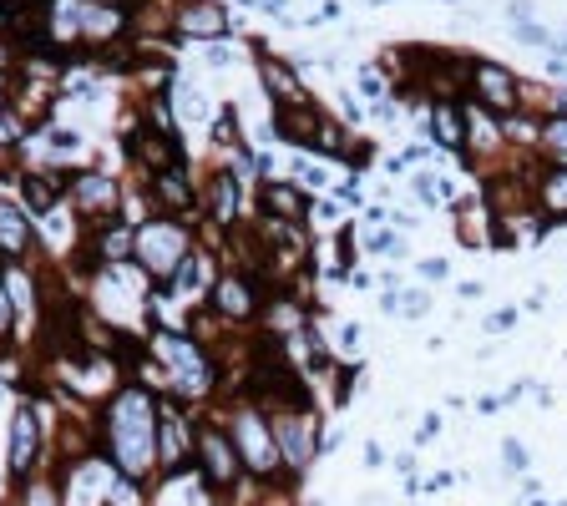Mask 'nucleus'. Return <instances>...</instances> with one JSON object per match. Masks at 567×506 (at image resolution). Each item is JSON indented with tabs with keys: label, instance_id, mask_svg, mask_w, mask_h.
Wrapping results in <instances>:
<instances>
[{
	"label": "nucleus",
	"instance_id": "32",
	"mask_svg": "<svg viewBox=\"0 0 567 506\" xmlns=\"http://www.w3.org/2000/svg\"><path fill=\"white\" fill-rule=\"evenodd\" d=\"M421 274H426V279H446V264H441V259H426Z\"/></svg>",
	"mask_w": 567,
	"mask_h": 506
},
{
	"label": "nucleus",
	"instance_id": "9",
	"mask_svg": "<svg viewBox=\"0 0 567 506\" xmlns=\"http://www.w3.org/2000/svg\"><path fill=\"white\" fill-rule=\"evenodd\" d=\"M228 26H233V16L218 0H183L178 6V31L193 41H218V36H228Z\"/></svg>",
	"mask_w": 567,
	"mask_h": 506
},
{
	"label": "nucleus",
	"instance_id": "7",
	"mask_svg": "<svg viewBox=\"0 0 567 506\" xmlns=\"http://www.w3.org/2000/svg\"><path fill=\"white\" fill-rule=\"evenodd\" d=\"M213 314L228 324H249L259 314V289L249 274H218L213 284Z\"/></svg>",
	"mask_w": 567,
	"mask_h": 506
},
{
	"label": "nucleus",
	"instance_id": "33",
	"mask_svg": "<svg viewBox=\"0 0 567 506\" xmlns=\"http://www.w3.org/2000/svg\"><path fill=\"white\" fill-rule=\"evenodd\" d=\"M512 319H517V314H512V309H507V314H492V319H486V329H507V324H512Z\"/></svg>",
	"mask_w": 567,
	"mask_h": 506
},
{
	"label": "nucleus",
	"instance_id": "25",
	"mask_svg": "<svg viewBox=\"0 0 567 506\" xmlns=\"http://www.w3.org/2000/svg\"><path fill=\"white\" fill-rule=\"evenodd\" d=\"M314 147H324V152H345V127H340V122H319Z\"/></svg>",
	"mask_w": 567,
	"mask_h": 506
},
{
	"label": "nucleus",
	"instance_id": "22",
	"mask_svg": "<svg viewBox=\"0 0 567 506\" xmlns=\"http://www.w3.org/2000/svg\"><path fill=\"white\" fill-rule=\"evenodd\" d=\"M183 420L168 410V415H162V436H157V456H168V461H178V451H183Z\"/></svg>",
	"mask_w": 567,
	"mask_h": 506
},
{
	"label": "nucleus",
	"instance_id": "14",
	"mask_svg": "<svg viewBox=\"0 0 567 506\" xmlns=\"http://www.w3.org/2000/svg\"><path fill=\"white\" fill-rule=\"evenodd\" d=\"M31 253V223H26V208L0 198V259H26Z\"/></svg>",
	"mask_w": 567,
	"mask_h": 506
},
{
	"label": "nucleus",
	"instance_id": "10",
	"mask_svg": "<svg viewBox=\"0 0 567 506\" xmlns=\"http://www.w3.org/2000/svg\"><path fill=\"white\" fill-rule=\"evenodd\" d=\"M36 451H41V420H36V410H31V405H21V410H16V420H11V476H16V481H26V476H31Z\"/></svg>",
	"mask_w": 567,
	"mask_h": 506
},
{
	"label": "nucleus",
	"instance_id": "30",
	"mask_svg": "<svg viewBox=\"0 0 567 506\" xmlns=\"http://www.w3.org/2000/svg\"><path fill=\"white\" fill-rule=\"evenodd\" d=\"M340 350L345 355H360V324H345L340 329Z\"/></svg>",
	"mask_w": 567,
	"mask_h": 506
},
{
	"label": "nucleus",
	"instance_id": "5",
	"mask_svg": "<svg viewBox=\"0 0 567 506\" xmlns=\"http://www.w3.org/2000/svg\"><path fill=\"white\" fill-rule=\"evenodd\" d=\"M466 81H471V97L481 102V112H492V117H512V112L522 107V87H517V76H512L502 61L476 56L471 71H466Z\"/></svg>",
	"mask_w": 567,
	"mask_h": 506
},
{
	"label": "nucleus",
	"instance_id": "2",
	"mask_svg": "<svg viewBox=\"0 0 567 506\" xmlns=\"http://www.w3.org/2000/svg\"><path fill=\"white\" fill-rule=\"evenodd\" d=\"M188 253H193V233L183 223H173V218H152V223L137 228L132 259L142 264V274H152V284H168Z\"/></svg>",
	"mask_w": 567,
	"mask_h": 506
},
{
	"label": "nucleus",
	"instance_id": "24",
	"mask_svg": "<svg viewBox=\"0 0 567 506\" xmlns=\"http://www.w3.org/2000/svg\"><path fill=\"white\" fill-rule=\"evenodd\" d=\"M537 137H542V147H552V152H567V112H557V117H547Z\"/></svg>",
	"mask_w": 567,
	"mask_h": 506
},
{
	"label": "nucleus",
	"instance_id": "4",
	"mask_svg": "<svg viewBox=\"0 0 567 506\" xmlns=\"http://www.w3.org/2000/svg\"><path fill=\"white\" fill-rule=\"evenodd\" d=\"M157 355L168 360L173 385H178L183 395H208L213 365H208V355H203L198 340H188V334H157Z\"/></svg>",
	"mask_w": 567,
	"mask_h": 506
},
{
	"label": "nucleus",
	"instance_id": "15",
	"mask_svg": "<svg viewBox=\"0 0 567 506\" xmlns=\"http://www.w3.org/2000/svg\"><path fill=\"white\" fill-rule=\"evenodd\" d=\"M431 137L446 152H466V112L456 102H436L431 107Z\"/></svg>",
	"mask_w": 567,
	"mask_h": 506
},
{
	"label": "nucleus",
	"instance_id": "29",
	"mask_svg": "<svg viewBox=\"0 0 567 506\" xmlns=\"http://www.w3.org/2000/svg\"><path fill=\"white\" fill-rule=\"evenodd\" d=\"M512 31H517V41H527V46H547V41H552V36H547L542 26H532V21H517Z\"/></svg>",
	"mask_w": 567,
	"mask_h": 506
},
{
	"label": "nucleus",
	"instance_id": "21",
	"mask_svg": "<svg viewBox=\"0 0 567 506\" xmlns=\"http://www.w3.org/2000/svg\"><path fill=\"white\" fill-rule=\"evenodd\" d=\"M264 87L274 92V102H304V87H299V71L289 61H264Z\"/></svg>",
	"mask_w": 567,
	"mask_h": 506
},
{
	"label": "nucleus",
	"instance_id": "19",
	"mask_svg": "<svg viewBox=\"0 0 567 506\" xmlns=\"http://www.w3.org/2000/svg\"><path fill=\"white\" fill-rule=\"evenodd\" d=\"M213 269H208V259H203V253H188V259L178 264V274L168 279V284H162V289H173V294H198V289H208L213 294Z\"/></svg>",
	"mask_w": 567,
	"mask_h": 506
},
{
	"label": "nucleus",
	"instance_id": "12",
	"mask_svg": "<svg viewBox=\"0 0 567 506\" xmlns=\"http://www.w3.org/2000/svg\"><path fill=\"white\" fill-rule=\"evenodd\" d=\"M319 122H324V117H319L309 102H284V107H274V132H279L284 142H294V147H314Z\"/></svg>",
	"mask_w": 567,
	"mask_h": 506
},
{
	"label": "nucleus",
	"instance_id": "20",
	"mask_svg": "<svg viewBox=\"0 0 567 506\" xmlns=\"http://www.w3.org/2000/svg\"><path fill=\"white\" fill-rule=\"evenodd\" d=\"M208 213H213V223H233V213H238V178L233 173L208 178Z\"/></svg>",
	"mask_w": 567,
	"mask_h": 506
},
{
	"label": "nucleus",
	"instance_id": "17",
	"mask_svg": "<svg viewBox=\"0 0 567 506\" xmlns=\"http://www.w3.org/2000/svg\"><path fill=\"white\" fill-rule=\"evenodd\" d=\"M304 208H309V203H304V193H299L294 183H269V188H264V213H269L274 223H299Z\"/></svg>",
	"mask_w": 567,
	"mask_h": 506
},
{
	"label": "nucleus",
	"instance_id": "1",
	"mask_svg": "<svg viewBox=\"0 0 567 506\" xmlns=\"http://www.w3.org/2000/svg\"><path fill=\"white\" fill-rule=\"evenodd\" d=\"M157 436H162L157 400L142 385H122L107 405V451L127 481H137L157 466Z\"/></svg>",
	"mask_w": 567,
	"mask_h": 506
},
{
	"label": "nucleus",
	"instance_id": "26",
	"mask_svg": "<svg viewBox=\"0 0 567 506\" xmlns=\"http://www.w3.org/2000/svg\"><path fill=\"white\" fill-rule=\"evenodd\" d=\"M21 506H61V501H56V486L51 481H31L26 496H21Z\"/></svg>",
	"mask_w": 567,
	"mask_h": 506
},
{
	"label": "nucleus",
	"instance_id": "6",
	"mask_svg": "<svg viewBox=\"0 0 567 506\" xmlns=\"http://www.w3.org/2000/svg\"><path fill=\"white\" fill-rule=\"evenodd\" d=\"M274 441H279V456L289 471H304L314 446H319V420L309 415V405H294V410H274Z\"/></svg>",
	"mask_w": 567,
	"mask_h": 506
},
{
	"label": "nucleus",
	"instance_id": "11",
	"mask_svg": "<svg viewBox=\"0 0 567 506\" xmlns=\"http://www.w3.org/2000/svg\"><path fill=\"white\" fill-rule=\"evenodd\" d=\"M152 198H157L162 213H193L198 208V193H193V183L183 173V162L168 167V173H152Z\"/></svg>",
	"mask_w": 567,
	"mask_h": 506
},
{
	"label": "nucleus",
	"instance_id": "27",
	"mask_svg": "<svg viewBox=\"0 0 567 506\" xmlns=\"http://www.w3.org/2000/svg\"><path fill=\"white\" fill-rule=\"evenodd\" d=\"M11 299H16V309H31L36 304V289H31L26 274H11Z\"/></svg>",
	"mask_w": 567,
	"mask_h": 506
},
{
	"label": "nucleus",
	"instance_id": "8",
	"mask_svg": "<svg viewBox=\"0 0 567 506\" xmlns=\"http://www.w3.org/2000/svg\"><path fill=\"white\" fill-rule=\"evenodd\" d=\"M198 461H203V476H208V486H233V476H238V451H233V436L228 431H218V426H203L198 431Z\"/></svg>",
	"mask_w": 567,
	"mask_h": 506
},
{
	"label": "nucleus",
	"instance_id": "31",
	"mask_svg": "<svg viewBox=\"0 0 567 506\" xmlns=\"http://www.w3.org/2000/svg\"><path fill=\"white\" fill-rule=\"evenodd\" d=\"M502 456H507V466H512V471H527V451H522L517 441H507V446H502Z\"/></svg>",
	"mask_w": 567,
	"mask_h": 506
},
{
	"label": "nucleus",
	"instance_id": "13",
	"mask_svg": "<svg viewBox=\"0 0 567 506\" xmlns=\"http://www.w3.org/2000/svg\"><path fill=\"white\" fill-rule=\"evenodd\" d=\"M117 183L112 178H102V173H81L76 183H71V203L87 213V218H97V213H112L117 208Z\"/></svg>",
	"mask_w": 567,
	"mask_h": 506
},
{
	"label": "nucleus",
	"instance_id": "28",
	"mask_svg": "<svg viewBox=\"0 0 567 506\" xmlns=\"http://www.w3.org/2000/svg\"><path fill=\"white\" fill-rule=\"evenodd\" d=\"M11 319H16V299H11L6 279H0V340H6V334H11Z\"/></svg>",
	"mask_w": 567,
	"mask_h": 506
},
{
	"label": "nucleus",
	"instance_id": "18",
	"mask_svg": "<svg viewBox=\"0 0 567 506\" xmlns=\"http://www.w3.org/2000/svg\"><path fill=\"white\" fill-rule=\"evenodd\" d=\"M61 193H66V183H61L56 173H26V178H21V198H26L31 213H51Z\"/></svg>",
	"mask_w": 567,
	"mask_h": 506
},
{
	"label": "nucleus",
	"instance_id": "34",
	"mask_svg": "<svg viewBox=\"0 0 567 506\" xmlns=\"http://www.w3.org/2000/svg\"><path fill=\"white\" fill-rule=\"evenodd\" d=\"M259 6H264V11H284V0H259Z\"/></svg>",
	"mask_w": 567,
	"mask_h": 506
},
{
	"label": "nucleus",
	"instance_id": "35",
	"mask_svg": "<svg viewBox=\"0 0 567 506\" xmlns=\"http://www.w3.org/2000/svg\"><path fill=\"white\" fill-rule=\"evenodd\" d=\"M0 102H6V92H0Z\"/></svg>",
	"mask_w": 567,
	"mask_h": 506
},
{
	"label": "nucleus",
	"instance_id": "3",
	"mask_svg": "<svg viewBox=\"0 0 567 506\" xmlns=\"http://www.w3.org/2000/svg\"><path fill=\"white\" fill-rule=\"evenodd\" d=\"M233 451H238V461L249 466L254 476H274L284 466L279 441H274V420L264 410H254V405L233 410Z\"/></svg>",
	"mask_w": 567,
	"mask_h": 506
},
{
	"label": "nucleus",
	"instance_id": "23",
	"mask_svg": "<svg viewBox=\"0 0 567 506\" xmlns=\"http://www.w3.org/2000/svg\"><path fill=\"white\" fill-rule=\"evenodd\" d=\"M456 218H461V228H456V238H461V243H492V233L481 228V223H486V213H481V208H471V203H466V208H456Z\"/></svg>",
	"mask_w": 567,
	"mask_h": 506
},
{
	"label": "nucleus",
	"instance_id": "16",
	"mask_svg": "<svg viewBox=\"0 0 567 506\" xmlns=\"http://www.w3.org/2000/svg\"><path fill=\"white\" fill-rule=\"evenodd\" d=\"M532 198H537V208L547 218H567V167H542Z\"/></svg>",
	"mask_w": 567,
	"mask_h": 506
}]
</instances>
